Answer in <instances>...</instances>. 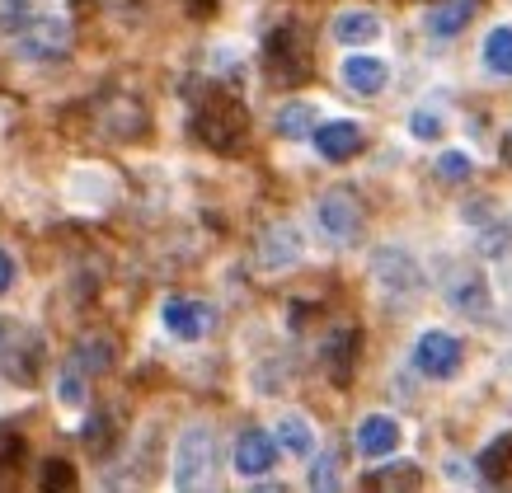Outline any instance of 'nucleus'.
<instances>
[{
  "label": "nucleus",
  "instance_id": "f257e3e1",
  "mask_svg": "<svg viewBox=\"0 0 512 493\" xmlns=\"http://www.w3.org/2000/svg\"><path fill=\"white\" fill-rule=\"evenodd\" d=\"M193 104V132H198L212 151H235L245 141V108L235 104L226 90H212V94H188Z\"/></svg>",
  "mask_w": 512,
  "mask_h": 493
},
{
  "label": "nucleus",
  "instance_id": "f03ea898",
  "mask_svg": "<svg viewBox=\"0 0 512 493\" xmlns=\"http://www.w3.org/2000/svg\"><path fill=\"white\" fill-rule=\"evenodd\" d=\"M212 461H217V437L212 423H184L174 437V461H170V484L174 489H202L212 479Z\"/></svg>",
  "mask_w": 512,
  "mask_h": 493
},
{
  "label": "nucleus",
  "instance_id": "7ed1b4c3",
  "mask_svg": "<svg viewBox=\"0 0 512 493\" xmlns=\"http://www.w3.org/2000/svg\"><path fill=\"white\" fill-rule=\"evenodd\" d=\"M372 282H376V292L386 296V301H414V296H423V263L409 254L404 245H381L372 249Z\"/></svg>",
  "mask_w": 512,
  "mask_h": 493
},
{
  "label": "nucleus",
  "instance_id": "20e7f679",
  "mask_svg": "<svg viewBox=\"0 0 512 493\" xmlns=\"http://www.w3.org/2000/svg\"><path fill=\"white\" fill-rule=\"evenodd\" d=\"M315 221L320 231L334 240V245H357L362 240V226H367V207L348 184H334L315 198Z\"/></svg>",
  "mask_w": 512,
  "mask_h": 493
},
{
  "label": "nucleus",
  "instance_id": "39448f33",
  "mask_svg": "<svg viewBox=\"0 0 512 493\" xmlns=\"http://www.w3.org/2000/svg\"><path fill=\"white\" fill-rule=\"evenodd\" d=\"M71 38H76L71 19L62 10H43L29 29L15 33V52L24 62H62L66 52H71Z\"/></svg>",
  "mask_w": 512,
  "mask_h": 493
},
{
  "label": "nucleus",
  "instance_id": "423d86ee",
  "mask_svg": "<svg viewBox=\"0 0 512 493\" xmlns=\"http://www.w3.org/2000/svg\"><path fill=\"white\" fill-rule=\"evenodd\" d=\"M461 362H466V348L447 329H423L414 339V371L428 381H451L461 371Z\"/></svg>",
  "mask_w": 512,
  "mask_h": 493
},
{
  "label": "nucleus",
  "instance_id": "0eeeda50",
  "mask_svg": "<svg viewBox=\"0 0 512 493\" xmlns=\"http://www.w3.org/2000/svg\"><path fill=\"white\" fill-rule=\"evenodd\" d=\"M306 259V235L296 221H273L259 231V245H254V263L264 268V273H282V268H292V263Z\"/></svg>",
  "mask_w": 512,
  "mask_h": 493
},
{
  "label": "nucleus",
  "instance_id": "6e6552de",
  "mask_svg": "<svg viewBox=\"0 0 512 493\" xmlns=\"http://www.w3.org/2000/svg\"><path fill=\"white\" fill-rule=\"evenodd\" d=\"M264 66L268 76H278L282 85H296V80L306 76V38H301V29L296 24H278V29L268 33L264 43Z\"/></svg>",
  "mask_w": 512,
  "mask_h": 493
},
{
  "label": "nucleus",
  "instance_id": "1a4fd4ad",
  "mask_svg": "<svg viewBox=\"0 0 512 493\" xmlns=\"http://www.w3.org/2000/svg\"><path fill=\"white\" fill-rule=\"evenodd\" d=\"M160 320H165V334L179 343H198L212 334V324H217V310L198 301V296H170L165 306H160Z\"/></svg>",
  "mask_w": 512,
  "mask_h": 493
},
{
  "label": "nucleus",
  "instance_id": "9d476101",
  "mask_svg": "<svg viewBox=\"0 0 512 493\" xmlns=\"http://www.w3.org/2000/svg\"><path fill=\"white\" fill-rule=\"evenodd\" d=\"M339 80L353 94H362V99H376V94L390 85V62H386V57H376V52L353 47V52L339 62Z\"/></svg>",
  "mask_w": 512,
  "mask_h": 493
},
{
  "label": "nucleus",
  "instance_id": "9b49d317",
  "mask_svg": "<svg viewBox=\"0 0 512 493\" xmlns=\"http://www.w3.org/2000/svg\"><path fill=\"white\" fill-rule=\"evenodd\" d=\"M278 437L264 428H245L235 437V475L240 479H264L278 465Z\"/></svg>",
  "mask_w": 512,
  "mask_h": 493
},
{
  "label": "nucleus",
  "instance_id": "f8f14e48",
  "mask_svg": "<svg viewBox=\"0 0 512 493\" xmlns=\"http://www.w3.org/2000/svg\"><path fill=\"white\" fill-rule=\"evenodd\" d=\"M447 306L461 310L466 320H489V310H494V292H489L484 273H475V268H456L451 282H447Z\"/></svg>",
  "mask_w": 512,
  "mask_h": 493
},
{
  "label": "nucleus",
  "instance_id": "ddd939ff",
  "mask_svg": "<svg viewBox=\"0 0 512 493\" xmlns=\"http://www.w3.org/2000/svg\"><path fill=\"white\" fill-rule=\"evenodd\" d=\"M404 442V428L395 414H367L362 423H357L353 432V447L367 456V461H386V456H395Z\"/></svg>",
  "mask_w": 512,
  "mask_h": 493
},
{
  "label": "nucleus",
  "instance_id": "4468645a",
  "mask_svg": "<svg viewBox=\"0 0 512 493\" xmlns=\"http://www.w3.org/2000/svg\"><path fill=\"white\" fill-rule=\"evenodd\" d=\"M315 151L325 155L329 165H343V160H353V155H362V146H367V132H362V123H353V118H334V123H320L311 132Z\"/></svg>",
  "mask_w": 512,
  "mask_h": 493
},
{
  "label": "nucleus",
  "instance_id": "2eb2a0df",
  "mask_svg": "<svg viewBox=\"0 0 512 493\" xmlns=\"http://www.w3.org/2000/svg\"><path fill=\"white\" fill-rule=\"evenodd\" d=\"M0 367L5 376L15 381V386H33L38 376H43V334H33V329H19L5 357H0Z\"/></svg>",
  "mask_w": 512,
  "mask_h": 493
},
{
  "label": "nucleus",
  "instance_id": "dca6fc26",
  "mask_svg": "<svg viewBox=\"0 0 512 493\" xmlns=\"http://www.w3.org/2000/svg\"><path fill=\"white\" fill-rule=\"evenodd\" d=\"M273 437H278V447L287 451V456H296V461H311L315 456V423L306 414H296V409H287V414H278V423H273Z\"/></svg>",
  "mask_w": 512,
  "mask_h": 493
},
{
  "label": "nucleus",
  "instance_id": "f3484780",
  "mask_svg": "<svg viewBox=\"0 0 512 493\" xmlns=\"http://www.w3.org/2000/svg\"><path fill=\"white\" fill-rule=\"evenodd\" d=\"M357 348H362V339H357V329H334L325 339V371L334 386H348L357 371Z\"/></svg>",
  "mask_w": 512,
  "mask_h": 493
},
{
  "label": "nucleus",
  "instance_id": "a211bd4d",
  "mask_svg": "<svg viewBox=\"0 0 512 493\" xmlns=\"http://www.w3.org/2000/svg\"><path fill=\"white\" fill-rule=\"evenodd\" d=\"M329 33H334V43H343V47H372L376 38H381V19H376L372 10H339L334 24H329Z\"/></svg>",
  "mask_w": 512,
  "mask_h": 493
},
{
  "label": "nucleus",
  "instance_id": "6ab92c4d",
  "mask_svg": "<svg viewBox=\"0 0 512 493\" xmlns=\"http://www.w3.org/2000/svg\"><path fill=\"white\" fill-rule=\"evenodd\" d=\"M475 10H480V0H442V5H433L428 10V33L433 38H456V33L466 29L470 19H475Z\"/></svg>",
  "mask_w": 512,
  "mask_h": 493
},
{
  "label": "nucleus",
  "instance_id": "aec40b11",
  "mask_svg": "<svg viewBox=\"0 0 512 493\" xmlns=\"http://www.w3.org/2000/svg\"><path fill=\"white\" fill-rule=\"evenodd\" d=\"M273 127H278V137H287V141H306L315 127H320V113H315V104H306V99H292V104L278 108Z\"/></svg>",
  "mask_w": 512,
  "mask_h": 493
},
{
  "label": "nucleus",
  "instance_id": "412c9836",
  "mask_svg": "<svg viewBox=\"0 0 512 493\" xmlns=\"http://www.w3.org/2000/svg\"><path fill=\"white\" fill-rule=\"evenodd\" d=\"M113 353H118V348H113L109 334H85V339L71 348V362H76L85 376H99V371L113 367Z\"/></svg>",
  "mask_w": 512,
  "mask_h": 493
},
{
  "label": "nucleus",
  "instance_id": "4be33fe9",
  "mask_svg": "<svg viewBox=\"0 0 512 493\" xmlns=\"http://www.w3.org/2000/svg\"><path fill=\"white\" fill-rule=\"evenodd\" d=\"M480 57H484V66H489L494 76L512 80V29H508V24H498V29L484 33Z\"/></svg>",
  "mask_w": 512,
  "mask_h": 493
},
{
  "label": "nucleus",
  "instance_id": "5701e85b",
  "mask_svg": "<svg viewBox=\"0 0 512 493\" xmlns=\"http://www.w3.org/2000/svg\"><path fill=\"white\" fill-rule=\"evenodd\" d=\"M423 470L414 461H386L381 470H367V489H419Z\"/></svg>",
  "mask_w": 512,
  "mask_h": 493
},
{
  "label": "nucleus",
  "instance_id": "b1692460",
  "mask_svg": "<svg viewBox=\"0 0 512 493\" xmlns=\"http://www.w3.org/2000/svg\"><path fill=\"white\" fill-rule=\"evenodd\" d=\"M475 470H480V479H508V470H512V432H498L494 442L480 451Z\"/></svg>",
  "mask_w": 512,
  "mask_h": 493
},
{
  "label": "nucleus",
  "instance_id": "393cba45",
  "mask_svg": "<svg viewBox=\"0 0 512 493\" xmlns=\"http://www.w3.org/2000/svg\"><path fill=\"white\" fill-rule=\"evenodd\" d=\"M43 10H47L43 0H0V33H10V38H15V33L29 29Z\"/></svg>",
  "mask_w": 512,
  "mask_h": 493
},
{
  "label": "nucleus",
  "instance_id": "a878e982",
  "mask_svg": "<svg viewBox=\"0 0 512 493\" xmlns=\"http://www.w3.org/2000/svg\"><path fill=\"white\" fill-rule=\"evenodd\" d=\"M85 381H90V376H85L76 362H66L62 376H57V404H62V409H85Z\"/></svg>",
  "mask_w": 512,
  "mask_h": 493
},
{
  "label": "nucleus",
  "instance_id": "bb28decb",
  "mask_svg": "<svg viewBox=\"0 0 512 493\" xmlns=\"http://www.w3.org/2000/svg\"><path fill=\"white\" fill-rule=\"evenodd\" d=\"M306 484L320 493L339 489L343 475H339V451H320V456H311V470H306Z\"/></svg>",
  "mask_w": 512,
  "mask_h": 493
},
{
  "label": "nucleus",
  "instance_id": "cd10ccee",
  "mask_svg": "<svg viewBox=\"0 0 512 493\" xmlns=\"http://www.w3.org/2000/svg\"><path fill=\"white\" fill-rule=\"evenodd\" d=\"M80 442H85V451H90V456H104V451L113 447V418H109V414L85 418V428H80Z\"/></svg>",
  "mask_w": 512,
  "mask_h": 493
},
{
  "label": "nucleus",
  "instance_id": "c85d7f7f",
  "mask_svg": "<svg viewBox=\"0 0 512 493\" xmlns=\"http://www.w3.org/2000/svg\"><path fill=\"white\" fill-rule=\"evenodd\" d=\"M433 170H437V179H442V184H466L470 170H475V160H470L466 151H442Z\"/></svg>",
  "mask_w": 512,
  "mask_h": 493
},
{
  "label": "nucleus",
  "instance_id": "c756f323",
  "mask_svg": "<svg viewBox=\"0 0 512 493\" xmlns=\"http://www.w3.org/2000/svg\"><path fill=\"white\" fill-rule=\"evenodd\" d=\"M409 132H414V141H437L447 132V123H442L437 108H414V113H409Z\"/></svg>",
  "mask_w": 512,
  "mask_h": 493
},
{
  "label": "nucleus",
  "instance_id": "7c9ffc66",
  "mask_svg": "<svg viewBox=\"0 0 512 493\" xmlns=\"http://www.w3.org/2000/svg\"><path fill=\"white\" fill-rule=\"evenodd\" d=\"M38 484H43V489H71V484H76V475H71V465H66V461H43Z\"/></svg>",
  "mask_w": 512,
  "mask_h": 493
},
{
  "label": "nucleus",
  "instance_id": "2f4dec72",
  "mask_svg": "<svg viewBox=\"0 0 512 493\" xmlns=\"http://www.w3.org/2000/svg\"><path fill=\"white\" fill-rule=\"evenodd\" d=\"M19 451H24L19 432H15V428H0V470H5V465H15V461H19Z\"/></svg>",
  "mask_w": 512,
  "mask_h": 493
},
{
  "label": "nucleus",
  "instance_id": "473e14b6",
  "mask_svg": "<svg viewBox=\"0 0 512 493\" xmlns=\"http://www.w3.org/2000/svg\"><path fill=\"white\" fill-rule=\"evenodd\" d=\"M15 278H19V263H15V254L10 249H0V296L15 287Z\"/></svg>",
  "mask_w": 512,
  "mask_h": 493
},
{
  "label": "nucleus",
  "instance_id": "72a5a7b5",
  "mask_svg": "<svg viewBox=\"0 0 512 493\" xmlns=\"http://www.w3.org/2000/svg\"><path fill=\"white\" fill-rule=\"evenodd\" d=\"M447 479H451V484H470L475 475H470L466 461H456V456H451V461H447Z\"/></svg>",
  "mask_w": 512,
  "mask_h": 493
},
{
  "label": "nucleus",
  "instance_id": "f704fd0d",
  "mask_svg": "<svg viewBox=\"0 0 512 493\" xmlns=\"http://www.w3.org/2000/svg\"><path fill=\"white\" fill-rule=\"evenodd\" d=\"M15 334H19L15 324H10V320H0V357H5V348H10V339H15Z\"/></svg>",
  "mask_w": 512,
  "mask_h": 493
},
{
  "label": "nucleus",
  "instance_id": "c9c22d12",
  "mask_svg": "<svg viewBox=\"0 0 512 493\" xmlns=\"http://www.w3.org/2000/svg\"><path fill=\"white\" fill-rule=\"evenodd\" d=\"M503 160H508V165H512V132H508V137H503Z\"/></svg>",
  "mask_w": 512,
  "mask_h": 493
}]
</instances>
